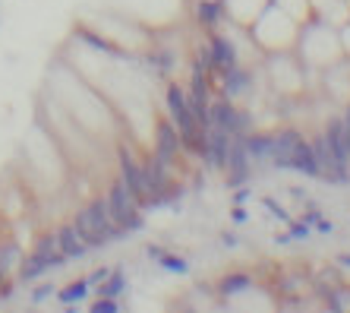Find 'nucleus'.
<instances>
[{
	"instance_id": "bb28decb",
	"label": "nucleus",
	"mask_w": 350,
	"mask_h": 313,
	"mask_svg": "<svg viewBox=\"0 0 350 313\" xmlns=\"http://www.w3.org/2000/svg\"><path fill=\"white\" fill-rule=\"evenodd\" d=\"M287 231H291V240H310L312 238V225H306L300 218V222H287Z\"/></svg>"
},
{
	"instance_id": "7ed1b4c3",
	"label": "nucleus",
	"mask_w": 350,
	"mask_h": 313,
	"mask_svg": "<svg viewBox=\"0 0 350 313\" xmlns=\"http://www.w3.org/2000/svg\"><path fill=\"white\" fill-rule=\"evenodd\" d=\"M76 231H79V238L85 240V247H105L111 240H120L126 231L111 218L107 212V203L105 199H95L92 206H85L82 212H76Z\"/></svg>"
},
{
	"instance_id": "c756f323",
	"label": "nucleus",
	"mask_w": 350,
	"mask_h": 313,
	"mask_svg": "<svg viewBox=\"0 0 350 313\" xmlns=\"http://www.w3.org/2000/svg\"><path fill=\"white\" fill-rule=\"evenodd\" d=\"M107 275H111V269H107V266H101V269H95L92 275H85V281H89V288H98V285H101Z\"/></svg>"
},
{
	"instance_id": "aec40b11",
	"label": "nucleus",
	"mask_w": 350,
	"mask_h": 313,
	"mask_svg": "<svg viewBox=\"0 0 350 313\" xmlns=\"http://www.w3.org/2000/svg\"><path fill=\"white\" fill-rule=\"evenodd\" d=\"M196 19H199V25H205V29H215V25L224 19L221 0H199V3H196Z\"/></svg>"
},
{
	"instance_id": "5701e85b",
	"label": "nucleus",
	"mask_w": 350,
	"mask_h": 313,
	"mask_svg": "<svg viewBox=\"0 0 350 313\" xmlns=\"http://www.w3.org/2000/svg\"><path fill=\"white\" fill-rule=\"evenodd\" d=\"M95 291L101 297H120L123 291H126V275H123L120 269H111V275H107V279L101 281Z\"/></svg>"
},
{
	"instance_id": "58836bf2",
	"label": "nucleus",
	"mask_w": 350,
	"mask_h": 313,
	"mask_svg": "<svg viewBox=\"0 0 350 313\" xmlns=\"http://www.w3.org/2000/svg\"><path fill=\"white\" fill-rule=\"evenodd\" d=\"M334 263H338V266H344V269H350V253H341V256H338V260H334Z\"/></svg>"
},
{
	"instance_id": "ddd939ff",
	"label": "nucleus",
	"mask_w": 350,
	"mask_h": 313,
	"mask_svg": "<svg viewBox=\"0 0 350 313\" xmlns=\"http://www.w3.org/2000/svg\"><path fill=\"white\" fill-rule=\"evenodd\" d=\"M221 92H224V99L237 101V99H243V95H250V86H253V73H250V66L243 64H237L230 66V70H224L221 73Z\"/></svg>"
},
{
	"instance_id": "1a4fd4ad",
	"label": "nucleus",
	"mask_w": 350,
	"mask_h": 313,
	"mask_svg": "<svg viewBox=\"0 0 350 313\" xmlns=\"http://www.w3.org/2000/svg\"><path fill=\"white\" fill-rule=\"evenodd\" d=\"M228 149H230V133L221 130V127H208V130H205V146L199 155L205 158V165L212 168V171H224Z\"/></svg>"
},
{
	"instance_id": "e433bc0d",
	"label": "nucleus",
	"mask_w": 350,
	"mask_h": 313,
	"mask_svg": "<svg viewBox=\"0 0 350 313\" xmlns=\"http://www.w3.org/2000/svg\"><path fill=\"white\" fill-rule=\"evenodd\" d=\"M146 253H148V260H155V263H158V260H161V256L167 253V250H164V247H155V244H152V247H148Z\"/></svg>"
},
{
	"instance_id": "9d476101",
	"label": "nucleus",
	"mask_w": 350,
	"mask_h": 313,
	"mask_svg": "<svg viewBox=\"0 0 350 313\" xmlns=\"http://www.w3.org/2000/svg\"><path fill=\"white\" fill-rule=\"evenodd\" d=\"M205 58H208V66L224 73L230 66L240 64V51H237L234 38H224V35H208V48H205Z\"/></svg>"
},
{
	"instance_id": "f3484780",
	"label": "nucleus",
	"mask_w": 350,
	"mask_h": 313,
	"mask_svg": "<svg viewBox=\"0 0 350 313\" xmlns=\"http://www.w3.org/2000/svg\"><path fill=\"white\" fill-rule=\"evenodd\" d=\"M48 269H54V260L32 250V253L23 256V263H19V281H35V279H41Z\"/></svg>"
},
{
	"instance_id": "c9c22d12",
	"label": "nucleus",
	"mask_w": 350,
	"mask_h": 313,
	"mask_svg": "<svg viewBox=\"0 0 350 313\" xmlns=\"http://www.w3.org/2000/svg\"><path fill=\"white\" fill-rule=\"evenodd\" d=\"M312 231H319V234H332L334 225H332V222H325V218H319V222L312 225Z\"/></svg>"
},
{
	"instance_id": "cd10ccee",
	"label": "nucleus",
	"mask_w": 350,
	"mask_h": 313,
	"mask_svg": "<svg viewBox=\"0 0 350 313\" xmlns=\"http://www.w3.org/2000/svg\"><path fill=\"white\" fill-rule=\"evenodd\" d=\"M92 310L95 313H117L120 304H117V297H98L95 304H92Z\"/></svg>"
},
{
	"instance_id": "6e6552de",
	"label": "nucleus",
	"mask_w": 350,
	"mask_h": 313,
	"mask_svg": "<svg viewBox=\"0 0 350 313\" xmlns=\"http://www.w3.org/2000/svg\"><path fill=\"white\" fill-rule=\"evenodd\" d=\"M303 133L293 130V127H284V130H275L271 133V155H269V165L281 168V171H287L291 168V158L293 152H297V146H300Z\"/></svg>"
},
{
	"instance_id": "473e14b6",
	"label": "nucleus",
	"mask_w": 350,
	"mask_h": 313,
	"mask_svg": "<svg viewBox=\"0 0 350 313\" xmlns=\"http://www.w3.org/2000/svg\"><path fill=\"white\" fill-rule=\"evenodd\" d=\"M230 218H234V222H240V225L250 218V212L243 209V203H234V209H230Z\"/></svg>"
},
{
	"instance_id": "9b49d317",
	"label": "nucleus",
	"mask_w": 350,
	"mask_h": 313,
	"mask_svg": "<svg viewBox=\"0 0 350 313\" xmlns=\"http://www.w3.org/2000/svg\"><path fill=\"white\" fill-rule=\"evenodd\" d=\"M269 3L271 0H221V7H224V19L243 25V29H250Z\"/></svg>"
},
{
	"instance_id": "20e7f679",
	"label": "nucleus",
	"mask_w": 350,
	"mask_h": 313,
	"mask_svg": "<svg viewBox=\"0 0 350 313\" xmlns=\"http://www.w3.org/2000/svg\"><path fill=\"white\" fill-rule=\"evenodd\" d=\"M269 76L271 86H275L281 95H297L303 89V76H306V66L300 58H291V51H281V54H271L269 58Z\"/></svg>"
},
{
	"instance_id": "4468645a",
	"label": "nucleus",
	"mask_w": 350,
	"mask_h": 313,
	"mask_svg": "<svg viewBox=\"0 0 350 313\" xmlns=\"http://www.w3.org/2000/svg\"><path fill=\"white\" fill-rule=\"evenodd\" d=\"M120 181L126 184L133 197L146 206V174H142V165H139L126 149H120Z\"/></svg>"
},
{
	"instance_id": "7c9ffc66",
	"label": "nucleus",
	"mask_w": 350,
	"mask_h": 313,
	"mask_svg": "<svg viewBox=\"0 0 350 313\" xmlns=\"http://www.w3.org/2000/svg\"><path fill=\"white\" fill-rule=\"evenodd\" d=\"M51 295H57V291H54V285H38V288L32 291V304H41V301H48Z\"/></svg>"
},
{
	"instance_id": "2eb2a0df",
	"label": "nucleus",
	"mask_w": 350,
	"mask_h": 313,
	"mask_svg": "<svg viewBox=\"0 0 350 313\" xmlns=\"http://www.w3.org/2000/svg\"><path fill=\"white\" fill-rule=\"evenodd\" d=\"M287 171H297V174H303V177H319V162H316V152H312L310 140H300Z\"/></svg>"
},
{
	"instance_id": "393cba45",
	"label": "nucleus",
	"mask_w": 350,
	"mask_h": 313,
	"mask_svg": "<svg viewBox=\"0 0 350 313\" xmlns=\"http://www.w3.org/2000/svg\"><path fill=\"white\" fill-rule=\"evenodd\" d=\"M158 266L167 272H174V275H187L189 272V263H187V256H177V253H164L161 260H158Z\"/></svg>"
},
{
	"instance_id": "f257e3e1",
	"label": "nucleus",
	"mask_w": 350,
	"mask_h": 313,
	"mask_svg": "<svg viewBox=\"0 0 350 313\" xmlns=\"http://www.w3.org/2000/svg\"><path fill=\"white\" fill-rule=\"evenodd\" d=\"M293 48L300 51L303 66H316V70H325V66L338 64V60L344 58L338 29H334L332 23H325L322 16H312L300 25Z\"/></svg>"
},
{
	"instance_id": "423d86ee",
	"label": "nucleus",
	"mask_w": 350,
	"mask_h": 313,
	"mask_svg": "<svg viewBox=\"0 0 350 313\" xmlns=\"http://www.w3.org/2000/svg\"><path fill=\"white\" fill-rule=\"evenodd\" d=\"M224 171H228L230 187H243V184L250 181V174H253V158L246 152V133H230V149H228Z\"/></svg>"
},
{
	"instance_id": "6ab92c4d",
	"label": "nucleus",
	"mask_w": 350,
	"mask_h": 313,
	"mask_svg": "<svg viewBox=\"0 0 350 313\" xmlns=\"http://www.w3.org/2000/svg\"><path fill=\"white\" fill-rule=\"evenodd\" d=\"M250 288H253V275H246V272H228V275L218 281V291H221L224 297L246 295Z\"/></svg>"
},
{
	"instance_id": "a878e982",
	"label": "nucleus",
	"mask_w": 350,
	"mask_h": 313,
	"mask_svg": "<svg viewBox=\"0 0 350 313\" xmlns=\"http://www.w3.org/2000/svg\"><path fill=\"white\" fill-rule=\"evenodd\" d=\"M79 38H82V42H89L92 48L105 51V54H120V51H117V45H111L107 38H98V35H95V32H89V29H79Z\"/></svg>"
},
{
	"instance_id": "2f4dec72",
	"label": "nucleus",
	"mask_w": 350,
	"mask_h": 313,
	"mask_svg": "<svg viewBox=\"0 0 350 313\" xmlns=\"http://www.w3.org/2000/svg\"><path fill=\"white\" fill-rule=\"evenodd\" d=\"M221 244H224L228 250L240 247V234H234V231H224V234H221Z\"/></svg>"
},
{
	"instance_id": "4c0bfd02",
	"label": "nucleus",
	"mask_w": 350,
	"mask_h": 313,
	"mask_svg": "<svg viewBox=\"0 0 350 313\" xmlns=\"http://www.w3.org/2000/svg\"><path fill=\"white\" fill-rule=\"evenodd\" d=\"M275 244H278V247L291 244V231H278V234H275Z\"/></svg>"
},
{
	"instance_id": "72a5a7b5",
	"label": "nucleus",
	"mask_w": 350,
	"mask_h": 313,
	"mask_svg": "<svg viewBox=\"0 0 350 313\" xmlns=\"http://www.w3.org/2000/svg\"><path fill=\"white\" fill-rule=\"evenodd\" d=\"M250 197H253V190L250 187H234V203H246Z\"/></svg>"
},
{
	"instance_id": "4be33fe9",
	"label": "nucleus",
	"mask_w": 350,
	"mask_h": 313,
	"mask_svg": "<svg viewBox=\"0 0 350 313\" xmlns=\"http://www.w3.org/2000/svg\"><path fill=\"white\" fill-rule=\"evenodd\" d=\"M19 263H23V253H19L16 244H13V240L0 244V281L7 279V275H10L13 269H16Z\"/></svg>"
},
{
	"instance_id": "ea45409f",
	"label": "nucleus",
	"mask_w": 350,
	"mask_h": 313,
	"mask_svg": "<svg viewBox=\"0 0 350 313\" xmlns=\"http://www.w3.org/2000/svg\"><path fill=\"white\" fill-rule=\"evenodd\" d=\"M344 117H347V121H350V101H347V114H344Z\"/></svg>"
},
{
	"instance_id": "c85d7f7f",
	"label": "nucleus",
	"mask_w": 350,
	"mask_h": 313,
	"mask_svg": "<svg viewBox=\"0 0 350 313\" xmlns=\"http://www.w3.org/2000/svg\"><path fill=\"white\" fill-rule=\"evenodd\" d=\"M262 206H265V209H269V212L271 215H275V218H281V222H291V215H287L284 212V206H278V203H275V199H271V197H265V199H262Z\"/></svg>"
},
{
	"instance_id": "f03ea898",
	"label": "nucleus",
	"mask_w": 350,
	"mask_h": 313,
	"mask_svg": "<svg viewBox=\"0 0 350 313\" xmlns=\"http://www.w3.org/2000/svg\"><path fill=\"white\" fill-rule=\"evenodd\" d=\"M297 32H300V23L291 19L284 10H278L275 3L259 13L253 25H250V35H253V42L259 45L265 54H281V51H293L297 45Z\"/></svg>"
},
{
	"instance_id": "f8f14e48",
	"label": "nucleus",
	"mask_w": 350,
	"mask_h": 313,
	"mask_svg": "<svg viewBox=\"0 0 350 313\" xmlns=\"http://www.w3.org/2000/svg\"><path fill=\"white\" fill-rule=\"evenodd\" d=\"M180 149H183V142H180V130L174 127V121H158L155 124V155L171 165L174 158L180 155Z\"/></svg>"
},
{
	"instance_id": "b1692460",
	"label": "nucleus",
	"mask_w": 350,
	"mask_h": 313,
	"mask_svg": "<svg viewBox=\"0 0 350 313\" xmlns=\"http://www.w3.org/2000/svg\"><path fill=\"white\" fill-rule=\"evenodd\" d=\"M89 281L85 279H79V281H73V285H66L64 291H57V301L60 304H82L85 297H89Z\"/></svg>"
},
{
	"instance_id": "412c9836",
	"label": "nucleus",
	"mask_w": 350,
	"mask_h": 313,
	"mask_svg": "<svg viewBox=\"0 0 350 313\" xmlns=\"http://www.w3.org/2000/svg\"><path fill=\"white\" fill-rule=\"evenodd\" d=\"M278 10H284L291 19H297V23H306V19H312L316 16V10H312V3L310 0H271Z\"/></svg>"
},
{
	"instance_id": "dca6fc26",
	"label": "nucleus",
	"mask_w": 350,
	"mask_h": 313,
	"mask_svg": "<svg viewBox=\"0 0 350 313\" xmlns=\"http://www.w3.org/2000/svg\"><path fill=\"white\" fill-rule=\"evenodd\" d=\"M57 247L66 260H79V256H85V250H89L85 247V240L79 238L76 225H64V228H57Z\"/></svg>"
},
{
	"instance_id": "a211bd4d",
	"label": "nucleus",
	"mask_w": 350,
	"mask_h": 313,
	"mask_svg": "<svg viewBox=\"0 0 350 313\" xmlns=\"http://www.w3.org/2000/svg\"><path fill=\"white\" fill-rule=\"evenodd\" d=\"M246 152L253 158V165H269L271 133H246Z\"/></svg>"
},
{
	"instance_id": "f704fd0d",
	"label": "nucleus",
	"mask_w": 350,
	"mask_h": 313,
	"mask_svg": "<svg viewBox=\"0 0 350 313\" xmlns=\"http://www.w3.org/2000/svg\"><path fill=\"white\" fill-rule=\"evenodd\" d=\"M341 140H344V146H347V155H350V121H347V117H341Z\"/></svg>"
},
{
	"instance_id": "0eeeda50",
	"label": "nucleus",
	"mask_w": 350,
	"mask_h": 313,
	"mask_svg": "<svg viewBox=\"0 0 350 313\" xmlns=\"http://www.w3.org/2000/svg\"><path fill=\"white\" fill-rule=\"evenodd\" d=\"M208 121H212V127H221V130H228V133H250V127H253V117L246 114V111H240L230 99L212 101L208 105Z\"/></svg>"
},
{
	"instance_id": "39448f33",
	"label": "nucleus",
	"mask_w": 350,
	"mask_h": 313,
	"mask_svg": "<svg viewBox=\"0 0 350 313\" xmlns=\"http://www.w3.org/2000/svg\"><path fill=\"white\" fill-rule=\"evenodd\" d=\"M107 212H111V218H114L117 225H120L123 231H139L142 228V203H139L136 197L130 193V187L123 181H117L114 187L107 190Z\"/></svg>"
}]
</instances>
